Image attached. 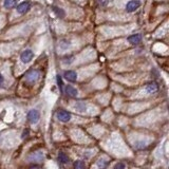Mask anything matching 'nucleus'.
Here are the masks:
<instances>
[{"label":"nucleus","instance_id":"nucleus-6","mask_svg":"<svg viewBox=\"0 0 169 169\" xmlns=\"http://www.w3.org/2000/svg\"><path fill=\"white\" fill-rule=\"evenodd\" d=\"M31 5H30V2L28 1H25V2H21V3L17 7V12L19 14H26L29 10H30Z\"/></svg>","mask_w":169,"mask_h":169},{"label":"nucleus","instance_id":"nucleus-13","mask_svg":"<svg viewBox=\"0 0 169 169\" xmlns=\"http://www.w3.org/2000/svg\"><path fill=\"white\" fill-rule=\"evenodd\" d=\"M74 169H86V165L82 161H76L74 163Z\"/></svg>","mask_w":169,"mask_h":169},{"label":"nucleus","instance_id":"nucleus-17","mask_svg":"<svg viewBox=\"0 0 169 169\" xmlns=\"http://www.w3.org/2000/svg\"><path fill=\"white\" fill-rule=\"evenodd\" d=\"M108 1L109 0H97L98 4H100L101 7H106V5L108 4Z\"/></svg>","mask_w":169,"mask_h":169},{"label":"nucleus","instance_id":"nucleus-8","mask_svg":"<svg viewBox=\"0 0 169 169\" xmlns=\"http://www.w3.org/2000/svg\"><path fill=\"white\" fill-rule=\"evenodd\" d=\"M65 78L69 82H74L75 80L77 79V74L76 72L72 71V70H69V71H66L65 72Z\"/></svg>","mask_w":169,"mask_h":169},{"label":"nucleus","instance_id":"nucleus-9","mask_svg":"<svg viewBox=\"0 0 169 169\" xmlns=\"http://www.w3.org/2000/svg\"><path fill=\"white\" fill-rule=\"evenodd\" d=\"M146 90L147 92L150 93V94H153V93H157L159 91V85L157 82H150L146 86Z\"/></svg>","mask_w":169,"mask_h":169},{"label":"nucleus","instance_id":"nucleus-15","mask_svg":"<svg viewBox=\"0 0 169 169\" xmlns=\"http://www.w3.org/2000/svg\"><path fill=\"white\" fill-rule=\"evenodd\" d=\"M75 108L78 109L79 111H84V110H86V105L84 103H77L75 105Z\"/></svg>","mask_w":169,"mask_h":169},{"label":"nucleus","instance_id":"nucleus-19","mask_svg":"<svg viewBox=\"0 0 169 169\" xmlns=\"http://www.w3.org/2000/svg\"><path fill=\"white\" fill-rule=\"evenodd\" d=\"M29 169H40V168H39V166H36V165H34V166H31V167L29 168Z\"/></svg>","mask_w":169,"mask_h":169},{"label":"nucleus","instance_id":"nucleus-18","mask_svg":"<svg viewBox=\"0 0 169 169\" xmlns=\"http://www.w3.org/2000/svg\"><path fill=\"white\" fill-rule=\"evenodd\" d=\"M114 169H125V165L123 164V163H117V164L114 166Z\"/></svg>","mask_w":169,"mask_h":169},{"label":"nucleus","instance_id":"nucleus-2","mask_svg":"<svg viewBox=\"0 0 169 169\" xmlns=\"http://www.w3.org/2000/svg\"><path fill=\"white\" fill-rule=\"evenodd\" d=\"M39 119H40V114L37 110L33 109V110H31V111H29L28 120L31 123V124H36V123L39 120Z\"/></svg>","mask_w":169,"mask_h":169},{"label":"nucleus","instance_id":"nucleus-12","mask_svg":"<svg viewBox=\"0 0 169 169\" xmlns=\"http://www.w3.org/2000/svg\"><path fill=\"white\" fill-rule=\"evenodd\" d=\"M58 161L60 163H63V164H66V163L69 162V157L65 152H59V154H58Z\"/></svg>","mask_w":169,"mask_h":169},{"label":"nucleus","instance_id":"nucleus-14","mask_svg":"<svg viewBox=\"0 0 169 169\" xmlns=\"http://www.w3.org/2000/svg\"><path fill=\"white\" fill-rule=\"evenodd\" d=\"M14 4H15V0H4L5 7H12Z\"/></svg>","mask_w":169,"mask_h":169},{"label":"nucleus","instance_id":"nucleus-1","mask_svg":"<svg viewBox=\"0 0 169 169\" xmlns=\"http://www.w3.org/2000/svg\"><path fill=\"white\" fill-rule=\"evenodd\" d=\"M39 76H40V73L38 70H31V71H29L28 73H26V79L30 82H35L38 80Z\"/></svg>","mask_w":169,"mask_h":169},{"label":"nucleus","instance_id":"nucleus-10","mask_svg":"<svg viewBox=\"0 0 169 169\" xmlns=\"http://www.w3.org/2000/svg\"><path fill=\"white\" fill-rule=\"evenodd\" d=\"M65 90H66V94L70 96V97H75V96H77V93H78L74 87H72V86H70V85L66 86Z\"/></svg>","mask_w":169,"mask_h":169},{"label":"nucleus","instance_id":"nucleus-20","mask_svg":"<svg viewBox=\"0 0 169 169\" xmlns=\"http://www.w3.org/2000/svg\"><path fill=\"white\" fill-rule=\"evenodd\" d=\"M2 82H3V76H2V75L0 74V86L2 85Z\"/></svg>","mask_w":169,"mask_h":169},{"label":"nucleus","instance_id":"nucleus-3","mask_svg":"<svg viewBox=\"0 0 169 169\" xmlns=\"http://www.w3.org/2000/svg\"><path fill=\"white\" fill-rule=\"evenodd\" d=\"M57 119L60 120V122H63V123H67L71 120V113L66 110H59L57 112Z\"/></svg>","mask_w":169,"mask_h":169},{"label":"nucleus","instance_id":"nucleus-4","mask_svg":"<svg viewBox=\"0 0 169 169\" xmlns=\"http://www.w3.org/2000/svg\"><path fill=\"white\" fill-rule=\"evenodd\" d=\"M139 5H141V2H139L138 0H131V1L128 2L127 5H126V11L129 13H132L138 9Z\"/></svg>","mask_w":169,"mask_h":169},{"label":"nucleus","instance_id":"nucleus-16","mask_svg":"<svg viewBox=\"0 0 169 169\" xmlns=\"http://www.w3.org/2000/svg\"><path fill=\"white\" fill-rule=\"evenodd\" d=\"M57 85H58V87H59L60 91L63 92V80H61V77L59 75H57Z\"/></svg>","mask_w":169,"mask_h":169},{"label":"nucleus","instance_id":"nucleus-7","mask_svg":"<svg viewBox=\"0 0 169 169\" xmlns=\"http://www.w3.org/2000/svg\"><path fill=\"white\" fill-rule=\"evenodd\" d=\"M128 41L130 42L131 45H138V44H141L142 41V36L139 34H134V35H131V36L128 37Z\"/></svg>","mask_w":169,"mask_h":169},{"label":"nucleus","instance_id":"nucleus-11","mask_svg":"<svg viewBox=\"0 0 169 169\" xmlns=\"http://www.w3.org/2000/svg\"><path fill=\"white\" fill-rule=\"evenodd\" d=\"M53 11H54V13L56 14V16L59 18H63L65 17V11L63 9H60V7H53Z\"/></svg>","mask_w":169,"mask_h":169},{"label":"nucleus","instance_id":"nucleus-5","mask_svg":"<svg viewBox=\"0 0 169 169\" xmlns=\"http://www.w3.org/2000/svg\"><path fill=\"white\" fill-rule=\"evenodd\" d=\"M33 56H34V54L31 50H26V51H23L22 54L20 55V59L22 63H28L33 59Z\"/></svg>","mask_w":169,"mask_h":169}]
</instances>
